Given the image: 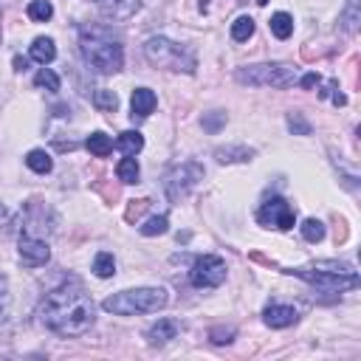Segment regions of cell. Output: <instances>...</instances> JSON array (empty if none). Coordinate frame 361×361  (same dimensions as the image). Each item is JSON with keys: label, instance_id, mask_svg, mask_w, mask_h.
<instances>
[{"label": "cell", "instance_id": "cell-33", "mask_svg": "<svg viewBox=\"0 0 361 361\" xmlns=\"http://www.w3.org/2000/svg\"><path fill=\"white\" fill-rule=\"evenodd\" d=\"M209 339H212V344H232L234 342V328H212Z\"/></svg>", "mask_w": 361, "mask_h": 361}, {"label": "cell", "instance_id": "cell-12", "mask_svg": "<svg viewBox=\"0 0 361 361\" xmlns=\"http://www.w3.org/2000/svg\"><path fill=\"white\" fill-rule=\"evenodd\" d=\"M296 319H299V314H296L294 305H280V302H274V305H268L266 311H263V322H266L268 328H274V330L291 328Z\"/></svg>", "mask_w": 361, "mask_h": 361}, {"label": "cell", "instance_id": "cell-27", "mask_svg": "<svg viewBox=\"0 0 361 361\" xmlns=\"http://www.w3.org/2000/svg\"><path fill=\"white\" fill-rule=\"evenodd\" d=\"M167 229H170L167 215H156V218H150L144 226H138V232H141L144 237H159V234H167Z\"/></svg>", "mask_w": 361, "mask_h": 361}, {"label": "cell", "instance_id": "cell-29", "mask_svg": "<svg viewBox=\"0 0 361 361\" xmlns=\"http://www.w3.org/2000/svg\"><path fill=\"white\" fill-rule=\"evenodd\" d=\"M34 85L37 88H45V90H60V77L51 71V68H40L34 74Z\"/></svg>", "mask_w": 361, "mask_h": 361}, {"label": "cell", "instance_id": "cell-20", "mask_svg": "<svg viewBox=\"0 0 361 361\" xmlns=\"http://www.w3.org/2000/svg\"><path fill=\"white\" fill-rule=\"evenodd\" d=\"M93 274L99 280H111L116 274V260H113V254L111 251H99L96 254V260H93Z\"/></svg>", "mask_w": 361, "mask_h": 361}, {"label": "cell", "instance_id": "cell-21", "mask_svg": "<svg viewBox=\"0 0 361 361\" xmlns=\"http://www.w3.org/2000/svg\"><path fill=\"white\" fill-rule=\"evenodd\" d=\"M268 26H271V34H274L277 40H288V37L294 34V17H291L288 12H277Z\"/></svg>", "mask_w": 361, "mask_h": 361}, {"label": "cell", "instance_id": "cell-5", "mask_svg": "<svg viewBox=\"0 0 361 361\" xmlns=\"http://www.w3.org/2000/svg\"><path fill=\"white\" fill-rule=\"evenodd\" d=\"M144 57L150 65L156 68H167V71H184V74H195L198 63L189 51L167 37H150L144 42Z\"/></svg>", "mask_w": 361, "mask_h": 361}, {"label": "cell", "instance_id": "cell-10", "mask_svg": "<svg viewBox=\"0 0 361 361\" xmlns=\"http://www.w3.org/2000/svg\"><path fill=\"white\" fill-rule=\"evenodd\" d=\"M51 260V248L45 240L34 237V234H23L20 237V263L26 268H40Z\"/></svg>", "mask_w": 361, "mask_h": 361}, {"label": "cell", "instance_id": "cell-19", "mask_svg": "<svg viewBox=\"0 0 361 361\" xmlns=\"http://www.w3.org/2000/svg\"><path fill=\"white\" fill-rule=\"evenodd\" d=\"M116 147L125 152V156H136V152L144 150V136L138 130H127V133H122L116 138Z\"/></svg>", "mask_w": 361, "mask_h": 361}, {"label": "cell", "instance_id": "cell-31", "mask_svg": "<svg viewBox=\"0 0 361 361\" xmlns=\"http://www.w3.org/2000/svg\"><path fill=\"white\" fill-rule=\"evenodd\" d=\"M200 125H203V130H206V133H220V127L226 125V113H220V111H215V113H206Z\"/></svg>", "mask_w": 361, "mask_h": 361}, {"label": "cell", "instance_id": "cell-37", "mask_svg": "<svg viewBox=\"0 0 361 361\" xmlns=\"http://www.w3.org/2000/svg\"><path fill=\"white\" fill-rule=\"evenodd\" d=\"M257 3H260V6H266V3H268V0H257Z\"/></svg>", "mask_w": 361, "mask_h": 361}, {"label": "cell", "instance_id": "cell-18", "mask_svg": "<svg viewBox=\"0 0 361 361\" xmlns=\"http://www.w3.org/2000/svg\"><path fill=\"white\" fill-rule=\"evenodd\" d=\"M26 167L31 173H37V175H45V173L54 170V161H51V156H48L45 150H31L29 156H26Z\"/></svg>", "mask_w": 361, "mask_h": 361}, {"label": "cell", "instance_id": "cell-23", "mask_svg": "<svg viewBox=\"0 0 361 361\" xmlns=\"http://www.w3.org/2000/svg\"><path fill=\"white\" fill-rule=\"evenodd\" d=\"M26 12H29V20H34V23H45V20L54 17V6H51V0H31Z\"/></svg>", "mask_w": 361, "mask_h": 361}, {"label": "cell", "instance_id": "cell-32", "mask_svg": "<svg viewBox=\"0 0 361 361\" xmlns=\"http://www.w3.org/2000/svg\"><path fill=\"white\" fill-rule=\"evenodd\" d=\"M288 127L296 133V136H311V125L305 122V116L302 113H296V111H291L288 113Z\"/></svg>", "mask_w": 361, "mask_h": 361}, {"label": "cell", "instance_id": "cell-8", "mask_svg": "<svg viewBox=\"0 0 361 361\" xmlns=\"http://www.w3.org/2000/svg\"><path fill=\"white\" fill-rule=\"evenodd\" d=\"M257 220H260L266 229H280V232H288L296 226V215L291 209V203L280 195H271L263 200L260 212H257Z\"/></svg>", "mask_w": 361, "mask_h": 361}, {"label": "cell", "instance_id": "cell-11", "mask_svg": "<svg viewBox=\"0 0 361 361\" xmlns=\"http://www.w3.org/2000/svg\"><path fill=\"white\" fill-rule=\"evenodd\" d=\"M96 9H99V15L105 20L125 23V20H130L141 9V3H138V0H96Z\"/></svg>", "mask_w": 361, "mask_h": 361}, {"label": "cell", "instance_id": "cell-9", "mask_svg": "<svg viewBox=\"0 0 361 361\" xmlns=\"http://www.w3.org/2000/svg\"><path fill=\"white\" fill-rule=\"evenodd\" d=\"M189 280L195 288H218L226 282V263L215 254H203L192 263Z\"/></svg>", "mask_w": 361, "mask_h": 361}, {"label": "cell", "instance_id": "cell-3", "mask_svg": "<svg viewBox=\"0 0 361 361\" xmlns=\"http://www.w3.org/2000/svg\"><path fill=\"white\" fill-rule=\"evenodd\" d=\"M167 302L170 294L164 288H130L108 296L102 307L116 316H138V314H159L161 307H167Z\"/></svg>", "mask_w": 361, "mask_h": 361}, {"label": "cell", "instance_id": "cell-34", "mask_svg": "<svg viewBox=\"0 0 361 361\" xmlns=\"http://www.w3.org/2000/svg\"><path fill=\"white\" fill-rule=\"evenodd\" d=\"M150 206V200H130V209H127V220H133V218H138L144 209Z\"/></svg>", "mask_w": 361, "mask_h": 361}, {"label": "cell", "instance_id": "cell-28", "mask_svg": "<svg viewBox=\"0 0 361 361\" xmlns=\"http://www.w3.org/2000/svg\"><path fill=\"white\" fill-rule=\"evenodd\" d=\"M251 34H254V20H251V17L243 15V17H237V20L232 23V37H234L237 42H246Z\"/></svg>", "mask_w": 361, "mask_h": 361}, {"label": "cell", "instance_id": "cell-30", "mask_svg": "<svg viewBox=\"0 0 361 361\" xmlns=\"http://www.w3.org/2000/svg\"><path fill=\"white\" fill-rule=\"evenodd\" d=\"M9 302H12V294H9V280L0 274V322H6L9 316Z\"/></svg>", "mask_w": 361, "mask_h": 361}, {"label": "cell", "instance_id": "cell-26", "mask_svg": "<svg viewBox=\"0 0 361 361\" xmlns=\"http://www.w3.org/2000/svg\"><path fill=\"white\" fill-rule=\"evenodd\" d=\"M299 229H302V237H305L307 243H322V240H325V223L316 220V218H307Z\"/></svg>", "mask_w": 361, "mask_h": 361}, {"label": "cell", "instance_id": "cell-13", "mask_svg": "<svg viewBox=\"0 0 361 361\" xmlns=\"http://www.w3.org/2000/svg\"><path fill=\"white\" fill-rule=\"evenodd\" d=\"M159 99L150 88H136L133 90V99H130V111H133V119H147L152 111H156Z\"/></svg>", "mask_w": 361, "mask_h": 361}, {"label": "cell", "instance_id": "cell-14", "mask_svg": "<svg viewBox=\"0 0 361 361\" xmlns=\"http://www.w3.org/2000/svg\"><path fill=\"white\" fill-rule=\"evenodd\" d=\"M178 330H181V325H178L175 319H159L156 325L147 330V342H150L152 347H164L167 342H173V339L178 336Z\"/></svg>", "mask_w": 361, "mask_h": 361}, {"label": "cell", "instance_id": "cell-16", "mask_svg": "<svg viewBox=\"0 0 361 361\" xmlns=\"http://www.w3.org/2000/svg\"><path fill=\"white\" fill-rule=\"evenodd\" d=\"M31 60L40 63V65H48V63H54L57 60V45L51 37H37L31 42Z\"/></svg>", "mask_w": 361, "mask_h": 361}, {"label": "cell", "instance_id": "cell-1", "mask_svg": "<svg viewBox=\"0 0 361 361\" xmlns=\"http://www.w3.org/2000/svg\"><path fill=\"white\" fill-rule=\"evenodd\" d=\"M37 316L57 336H82L96 319V305L79 282H63L60 288L45 294Z\"/></svg>", "mask_w": 361, "mask_h": 361}, {"label": "cell", "instance_id": "cell-22", "mask_svg": "<svg viewBox=\"0 0 361 361\" xmlns=\"http://www.w3.org/2000/svg\"><path fill=\"white\" fill-rule=\"evenodd\" d=\"M116 175H119V181H122V184H138L141 170H138L136 156H125V159L119 161V167H116Z\"/></svg>", "mask_w": 361, "mask_h": 361}, {"label": "cell", "instance_id": "cell-4", "mask_svg": "<svg viewBox=\"0 0 361 361\" xmlns=\"http://www.w3.org/2000/svg\"><path fill=\"white\" fill-rule=\"evenodd\" d=\"M79 51L85 63L99 74H119L125 68V48L113 40H102L99 31H85L79 40Z\"/></svg>", "mask_w": 361, "mask_h": 361}, {"label": "cell", "instance_id": "cell-24", "mask_svg": "<svg viewBox=\"0 0 361 361\" xmlns=\"http://www.w3.org/2000/svg\"><path fill=\"white\" fill-rule=\"evenodd\" d=\"M93 105H96V111H102V113H116V108H119V96L113 93V90H96L93 93Z\"/></svg>", "mask_w": 361, "mask_h": 361}, {"label": "cell", "instance_id": "cell-25", "mask_svg": "<svg viewBox=\"0 0 361 361\" xmlns=\"http://www.w3.org/2000/svg\"><path fill=\"white\" fill-rule=\"evenodd\" d=\"M358 3L361 0H347V6L342 12V23H344V31L355 34L358 31V23H361V12H358Z\"/></svg>", "mask_w": 361, "mask_h": 361}, {"label": "cell", "instance_id": "cell-2", "mask_svg": "<svg viewBox=\"0 0 361 361\" xmlns=\"http://www.w3.org/2000/svg\"><path fill=\"white\" fill-rule=\"evenodd\" d=\"M285 274H294L305 282H311L314 288L325 291V294H342L358 285V274L353 266L339 263V260H319L311 266H302V268H288Z\"/></svg>", "mask_w": 361, "mask_h": 361}, {"label": "cell", "instance_id": "cell-17", "mask_svg": "<svg viewBox=\"0 0 361 361\" xmlns=\"http://www.w3.org/2000/svg\"><path fill=\"white\" fill-rule=\"evenodd\" d=\"M85 147L90 150V156H96V159H108L111 150H113V141H111V136H105V133H90L88 141H85Z\"/></svg>", "mask_w": 361, "mask_h": 361}, {"label": "cell", "instance_id": "cell-35", "mask_svg": "<svg viewBox=\"0 0 361 361\" xmlns=\"http://www.w3.org/2000/svg\"><path fill=\"white\" fill-rule=\"evenodd\" d=\"M299 85H302L305 90H307V88H314V85H319V74H314V71H311V74H305V77L299 79Z\"/></svg>", "mask_w": 361, "mask_h": 361}, {"label": "cell", "instance_id": "cell-15", "mask_svg": "<svg viewBox=\"0 0 361 361\" xmlns=\"http://www.w3.org/2000/svg\"><path fill=\"white\" fill-rule=\"evenodd\" d=\"M215 159L220 164H246V161L254 159V150L243 147V144H237V147H218L215 150Z\"/></svg>", "mask_w": 361, "mask_h": 361}, {"label": "cell", "instance_id": "cell-7", "mask_svg": "<svg viewBox=\"0 0 361 361\" xmlns=\"http://www.w3.org/2000/svg\"><path fill=\"white\" fill-rule=\"evenodd\" d=\"M203 175H206L203 164H198V161H184V164H178L175 170H170V175L164 178V195H167L173 203H181V200L203 181Z\"/></svg>", "mask_w": 361, "mask_h": 361}, {"label": "cell", "instance_id": "cell-6", "mask_svg": "<svg viewBox=\"0 0 361 361\" xmlns=\"http://www.w3.org/2000/svg\"><path fill=\"white\" fill-rule=\"evenodd\" d=\"M234 79L240 85L248 88H291L299 82V74L294 65H282V63H263V65H248V68H237Z\"/></svg>", "mask_w": 361, "mask_h": 361}, {"label": "cell", "instance_id": "cell-36", "mask_svg": "<svg viewBox=\"0 0 361 361\" xmlns=\"http://www.w3.org/2000/svg\"><path fill=\"white\" fill-rule=\"evenodd\" d=\"M29 68V60H23V57H15V71H26Z\"/></svg>", "mask_w": 361, "mask_h": 361}]
</instances>
